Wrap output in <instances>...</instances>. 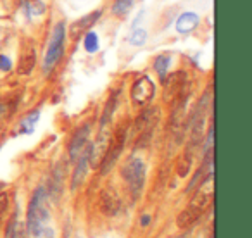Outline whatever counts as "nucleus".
Returning a JSON list of instances; mask_svg holds the SVG:
<instances>
[{
  "instance_id": "1",
  "label": "nucleus",
  "mask_w": 252,
  "mask_h": 238,
  "mask_svg": "<svg viewBox=\"0 0 252 238\" xmlns=\"http://www.w3.org/2000/svg\"><path fill=\"white\" fill-rule=\"evenodd\" d=\"M211 202H213V181L209 183V179H207V181L195 192L193 199L190 200L189 207H187L185 210H182V214L178 216V219H176L178 228L183 230V228L192 226V224L202 216L204 210L211 206Z\"/></svg>"
},
{
  "instance_id": "2",
  "label": "nucleus",
  "mask_w": 252,
  "mask_h": 238,
  "mask_svg": "<svg viewBox=\"0 0 252 238\" xmlns=\"http://www.w3.org/2000/svg\"><path fill=\"white\" fill-rule=\"evenodd\" d=\"M45 188L40 186L32 197L28 209V231L33 238H43L49 231L47 221H49V212L45 207Z\"/></svg>"
},
{
  "instance_id": "3",
  "label": "nucleus",
  "mask_w": 252,
  "mask_h": 238,
  "mask_svg": "<svg viewBox=\"0 0 252 238\" xmlns=\"http://www.w3.org/2000/svg\"><path fill=\"white\" fill-rule=\"evenodd\" d=\"M123 178L128 183V188H130L131 195L137 199L142 193L145 183V164L142 159L131 157L130 161L126 162L125 168H123Z\"/></svg>"
},
{
  "instance_id": "4",
  "label": "nucleus",
  "mask_w": 252,
  "mask_h": 238,
  "mask_svg": "<svg viewBox=\"0 0 252 238\" xmlns=\"http://www.w3.org/2000/svg\"><path fill=\"white\" fill-rule=\"evenodd\" d=\"M159 121V109L151 107L145 109L140 116L135 121V133H137V145L138 147H144L152 137V131H154L156 124Z\"/></svg>"
},
{
  "instance_id": "5",
  "label": "nucleus",
  "mask_w": 252,
  "mask_h": 238,
  "mask_svg": "<svg viewBox=\"0 0 252 238\" xmlns=\"http://www.w3.org/2000/svg\"><path fill=\"white\" fill-rule=\"evenodd\" d=\"M64 36H66V30H64V25L56 26L52 33V38H50V43H49V49H47V54H45V60H43V69L49 73L57 62L59 59L63 57L64 54Z\"/></svg>"
},
{
  "instance_id": "6",
  "label": "nucleus",
  "mask_w": 252,
  "mask_h": 238,
  "mask_svg": "<svg viewBox=\"0 0 252 238\" xmlns=\"http://www.w3.org/2000/svg\"><path fill=\"white\" fill-rule=\"evenodd\" d=\"M125 142H126V131L125 128H119L118 131L114 133V137H111V144H109V149L105 152V157L100 164V173L102 175H107L111 171V168L116 164L118 157L121 155L123 147H125Z\"/></svg>"
},
{
  "instance_id": "7",
  "label": "nucleus",
  "mask_w": 252,
  "mask_h": 238,
  "mask_svg": "<svg viewBox=\"0 0 252 238\" xmlns=\"http://www.w3.org/2000/svg\"><path fill=\"white\" fill-rule=\"evenodd\" d=\"M111 131L107 130V124H102V131L98 133V138L94 145L90 147V157H88V162H90L94 168H98L102 164L105 157V152L109 149V144H111Z\"/></svg>"
},
{
  "instance_id": "8",
  "label": "nucleus",
  "mask_w": 252,
  "mask_h": 238,
  "mask_svg": "<svg viewBox=\"0 0 252 238\" xmlns=\"http://www.w3.org/2000/svg\"><path fill=\"white\" fill-rule=\"evenodd\" d=\"M154 97V83L151 81V78L142 76L135 81V85L131 87V100L138 107H144L151 102V98Z\"/></svg>"
},
{
  "instance_id": "9",
  "label": "nucleus",
  "mask_w": 252,
  "mask_h": 238,
  "mask_svg": "<svg viewBox=\"0 0 252 238\" xmlns=\"http://www.w3.org/2000/svg\"><path fill=\"white\" fill-rule=\"evenodd\" d=\"M36 62V52H35V47H33L32 42L26 40L21 47V57H19V62H18V73L19 74H28L32 73V69L35 67Z\"/></svg>"
},
{
  "instance_id": "10",
  "label": "nucleus",
  "mask_w": 252,
  "mask_h": 238,
  "mask_svg": "<svg viewBox=\"0 0 252 238\" xmlns=\"http://www.w3.org/2000/svg\"><path fill=\"white\" fill-rule=\"evenodd\" d=\"M98 206H100V210L105 216H116L119 212V209H121V200H119L118 193L107 188L100 193Z\"/></svg>"
},
{
  "instance_id": "11",
  "label": "nucleus",
  "mask_w": 252,
  "mask_h": 238,
  "mask_svg": "<svg viewBox=\"0 0 252 238\" xmlns=\"http://www.w3.org/2000/svg\"><path fill=\"white\" fill-rule=\"evenodd\" d=\"M88 133H90V128L83 126V128H80V130H78L76 133L73 135V138H71L69 157L73 159V161H76L78 155H80L81 152L85 150V145H87V142H88Z\"/></svg>"
},
{
  "instance_id": "12",
  "label": "nucleus",
  "mask_w": 252,
  "mask_h": 238,
  "mask_svg": "<svg viewBox=\"0 0 252 238\" xmlns=\"http://www.w3.org/2000/svg\"><path fill=\"white\" fill-rule=\"evenodd\" d=\"M197 25H199V16L195 12H183L178 18V21H176V30L182 35H187V33L193 31L197 28Z\"/></svg>"
},
{
  "instance_id": "13",
  "label": "nucleus",
  "mask_w": 252,
  "mask_h": 238,
  "mask_svg": "<svg viewBox=\"0 0 252 238\" xmlns=\"http://www.w3.org/2000/svg\"><path fill=\"white\" fill-rule=\"evenodd\" d=\"M88 157H90V149L81 152V157H80V161H78V166H76V169H74V173H73V183H71V185H73V188L80 186L81 183L85 181V178H87Z\"/></svg>"
},
{
  "instance_id": "14",
  "label": "nucleus",
  "mask_w": 252,
  "mask_h": 238,
  "mask_svg": "<svg viewBox=\"0 0 252 238\" xmlns=\"http://www.w3.org/2000/svg\"><path fill=\"white\" fill-rule=\"evenodd\" d=\"M98 16H100V12L95 11V12H92V14L83 16L81 19H78V21L73 25V28H71V30H73V35H74V36H78L81 31H85V30L92 28V26H94L95 23H97Z\"/></svg>"
},
{
  "instance_id": "15",
  "label": "nucleus",
  "mask_w": 252,
  "mask_h": 238,
  "mask_svg": "<svg viewBox=\"0 0 252 238\" xmlns=\"http://www.w3.org/2000/svg\"><path fill=\"white\" fill-rule=\"evenodd\" d=\"M156 71H158V74L161 78H164L166 76V73H168V69H169V57L168 56H161V57H158L156 59Z\"/></svg>"
},
{
  "instance_id": "16",
  "label": "nucleus",
  "mask_w": 252,
  "mask_h": 238,
  "mask_svg": "<svg viewBox=\"0 0 252 238\" xmlns=\"http://www.w3.org/2000/svg\"><path fill=\"white\" fill-rule=\"evenodd\" d=\"M145 40H147V31L142 30V28H137L130 36V43H133V45H137V47L144 45Z\"/></svg>"
},
{
  "instance_id": "17",
  "label": "nucleus",
  "mask_w": 252,
  "mask_h": 238,
  "mask_svg": "<svg viewBox=\"0 0 252 238\" xmlns=\"http://www.w3.org/2000/svg\"><path fill=\"white\" fill-rule=\"evenodd\" d=\"M133 5V0H118L114 4V7H112V11H114V14H126V12L130 11V7Z\"/></svg>"
},
{
  "instance_id": "18",
  "label": "nucleus",
  "mask_w": 252,
  "mask_h": 238,
  "mask_svg": "<svg viewBox=\"0 0 252 238\" xmlns=\"http://www.w3.org/2000/svg\"><path fill=\"white\" fill-rule=\"evenodd\" d=\"M38 112H33V114H30L28 118H26V121H23V124H21V131H25V133H30V131H33V124L36 123V119H38Z\"/></svg>"
},
{
  "instance_id": "19",
  "label": "nucleus",
  "mask_w": 252,
  "mask_h": 238,
  "mask_svg": "<svg viewBox=\"0 0 252 238\" xmlns=\"http://www.w3.org/2000/svg\"><path fill=\"white\" fill-rule=\"evenodd\" d=\"M97 47V35L95 33H87V36H85V49H87V52H95Z\"/></svg>"
},
{
  "instance_id": "20",
  "label": "nucleus",
  "mask_w": 252,
  "mask_h": 238,
  "mask_svg": "<svg viewBox=\"0 0 252 238\" xmlns=\"http://www.w3.org/2000/svg\"><path fill=\"white\" fill-rule=\"evenodd\" d=\"M9 207V195L7 193H0V221L4 219V214Z\"/></svg>"
},
{
  "instance_id": "21",
  "label": "nucleus",
  "mask_w": 252,
  "mask_h": 238,
  "mask_svg": "<svg viewBox=\"0 0 252 238\" xmlns=\"http://www.w3.org/2000/svg\"><path fill=\"white\" fill-rule=\"evenodd\" d=\"M11 67H12V62L9 60V57L0 56V69H2V71H9Z\"/></svg>"
},
{
  "instance_id": "22",
  "label": "nucleus",
  "mask_w": 252,
  "mask_h": 238,
  "mask_svg": "<svg viewBox=\"0 0 252 238\" xmlns=\"http://www.w3.org/2000/svg\"><path fill=\"white\" fill-rule=\"evenodd\" d=\"M149 221H151V217H149V216H144V217H142V219H140L142 226H147V224H149Z\"/></svg>"
},
{
  "instance_id": "23",
  "label": "nucleus",
  "mask_w": 252,
  "mask_h": 238,
  "mask_svg": "<svg viewBox=\"0 0 252 238\" xmlns=\"http://www.w3.org/2000/svg\"><path fill=\"white\" fill-rule=\"evenodd\" d=\"M2 118H4V107L0 105V121H2Z\"/></svg>"
}]
</instances>
